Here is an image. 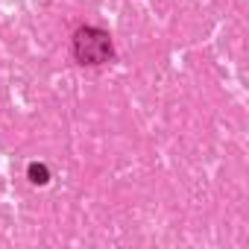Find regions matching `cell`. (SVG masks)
I'll return each instance as SVG.
<instances>
[{"label":"cell","mask_w":249,"mask_h":249,"mask_svg":"<svg viewBox=\"0 0 249 249\" xmlns=\"http://www.w3.org/2000/svg\"><path fill=\"white\" fill-rule=\"evenodd\" d=\"M47 179H50V173H47V167H44V164H30V182L44 185Z\"/></svg>","instance_id":"7a4b0ae2"},{"label":"cell","mask_w":249,"mask_h":249,"mask_svg":"<svg viewBox=\"0 0 249 249\" xmlns=\"http://www.w3.org/2000/svg\"><path fill=\"white\" fill-rule=\"evenodd\" d=\"M73 50H76V59L85 62V65H100L111 56V38L103 33V30H79L76 38H73Z\"/></svg>","instance_id":"6da1fadb"}]
</instances>
